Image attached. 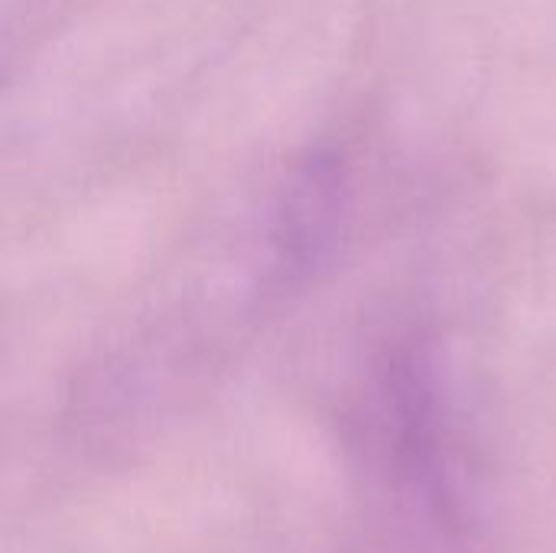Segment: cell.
I'll use <instances>...</instances> for the list:
<instances>
[]
</instances>
